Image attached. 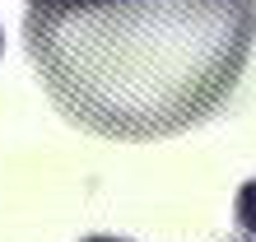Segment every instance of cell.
Returning a JSON list of instances; mask_svg holds the SVG:
<instances>
[{"label":"cell","instance_id":"5b68a950","mask_svg":"<svg viewBox=\"0 0 256 242\" xmlns=\"http://www.w3.org/2000/svg\"><path fill=\"white\" fill-rule=\"evenodd\" d=\"M0 52H5V38H0Z\"/></svg>","mask_w":256,"mask_h":242},{"label":"cell","instance_id":"3957f363","mask_svg":"<svg viewBox=\"0 0 256 242\" xmlns=\"http://www.w3.org/2000/svg\"><path fill=\"white\" fill-rule=\"evenodd\" d=\"M102 5V0H28V10H88Z\"/></svg>","mask_w":256,"mask_h":242},{"label":"cell","instance_id":"277c9868","mask_svg":"<svg viewBox=\"0 0 256 242\" xmlns=\"http://www.w3.org/2000/svg\"><path fill=\"white\" fill-rule=\"evenodd\" d=\"M84 242H126V238H84Z\"/></svg>","mask_w":256,"mask_h":242},{"label":"cell","instance_id":"6da1fadb","mask_svg":"<svg viewBox=\"0 0 256 242\" xmlns=\"http://www.w3.org/2000/svg\"><path fill=\"white\" fill-rule=\"evenodd\" d=\"M24 33L70 121L116 140H149L196 126L224 102L256 38V0L28 10Z\"/></svg>","mask_w":256,"mask_h":242},{"label":"cell","instance_id":"7a4b0ae2","mask_svg":"<svg viewBox=\"0 0 256 242\" xmlns=\"http://www.w3.org/2000/svg\"><path fill=\"white\" fill-rule=\"evenodd\" d=\"M233 214H238V228H242L247 238H256V177L247 182L242 191H238V205H233Z\"/></svg>","mask_w":256,"mask_h":242}]
</instances>
